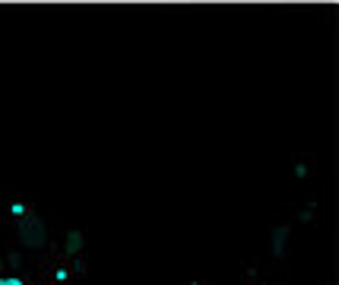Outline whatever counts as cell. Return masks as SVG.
I'll return each mask as SVG.
<instances>
[{
	"label": "cell",
	"instance_id": "6da1fadb",
	"mask_svg": "<svg viewBox=\"0 0 339 285\" xmlns=\"http://www.w3.org/2000/svg\"><path fill=\"white\" fill-rule=\"evenodd\" d=\"M26 213H29V206H26V203H13V206H10V216H16V219H23Z\"/></svg>",
	"mask_w": 339,
	"mask_h": 285
},
{
	"label": "cell",
	"instance_id": "7a4b0ae2",
	"mask_svg": "<svg viewBox=\"0 0 339 285\" xmlns=\"http://www.w3.org/2000/svg\"><path fill=\"white\" fill-rule=\"evenodd\" d=\"M0 285H26L20 276H0Z\"/></svg>",
	"mask_w": 339,
	"mask_h": 285
}]
</instances>
